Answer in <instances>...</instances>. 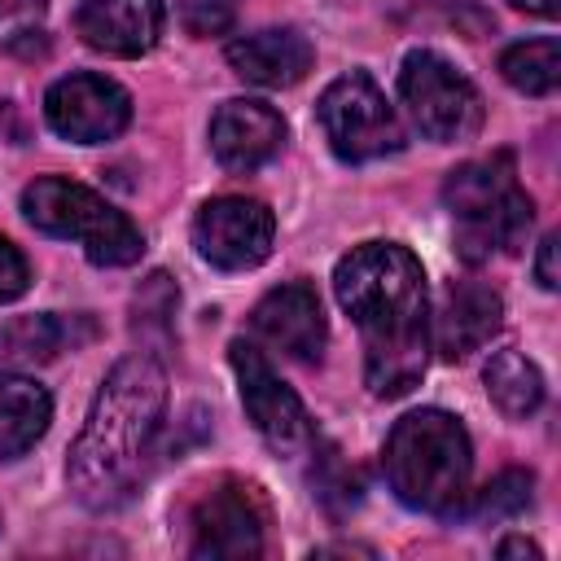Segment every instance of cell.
Instances as JSON below:
<instances>
[{
    "instance_id": "8fae6325",
    "label": "cell",
    "mask_w": 561,
    "mask_h": 561,
    "mask_svg": "<svg viewBox=\"0 0 561 561\" xmlns=\"http://www.w3.org/2000/svg\"><path fill=\"white\" fill-rule=\"evenodd\" d=\"M44 118L75 145H105L131 118V96L105 75H66L44 96Z\"/></svg>"
},
{
    "instance_id": "7402d4cb",
    "label": "cell",
    "mask_w": 561,
    "mask_h": 561,
    "mask_svg": "<svg viewBox=\"0 0 561 561\" xmlns=\"http://www.w3.org/2000/svg\"><path fill=\"white\" fill-rule=\"evenodd\" d=\"M530 486L535 478L526 469H504L500 478H491L478 495V513L482 517H517L530 504Z\"/></svg>"
},
{
    "instance_id": "8992f818",
    "label": "cell",
    "mask_w": 561,
    "mask_h": 561,
    "mask_svg": "<svg viewBox=\"0 0 561 561\" xmlns=\"http://www.w3.org/2000/svg\"><path fill=\"white\" fill-rule=\"evenodd\" d=\"M399 96L412 114V123L430 140H469L482 127V96L478 88L438 53L416 48L403 57L399 70Z\"/></svg>"
},
{
    "instance_id": "cb8c5ba5",
    "label": "cell",
    "mask_w": 561,
    "mask_h": 561,
    "mask_svg": "<svg viewBox=\"0 0 561 561\" xmlns=\"http://www.w3.org/2000/svg\"><path fill=\"white\" fill-rule=\"evenodd\" d=\"M26 285H31V267L22 250L9 237H0V302H13L18 294H26Z\"/></svg>"
},
{
    "instance_id": "484cf974",
    "label": "cell",
    "mask_w": 561,
    "mask_h": 561,
    "mask_svg": "<svg viewBox=\"0 0 561 561\" xmlns=\"http://www.w3.org/2000/svg\"><path fill=\"white\" fill-rule=\"evenodd\" d=\"M500 557H539V548L530 539H504L500 543Z\"/></svg>"
},
{
    "instance_id": "9c48e42d",
    "label": "cell",
    "mask_w": 561,
    "mask_h": 561,
    "mask_svg": "<svg viewBox=\"0 0 561 561\" xmlns=\"http://www.w3.org/2000/svg\"><path fill=\"white\" fill-rule=\"evenodd\" d=\"M228 359H232V373H237V386H241L245 416L267 438V447L272 451H285V456L302 451L311 443V421H307L298 394L272 373V364L263 359V351L237 337L228 346Z\"/></svg>"
},
{
    "instance_id": "52a82bcc",
    "label": "cell",
    "mask_w": 561,
    "mask_h": 561,
    "mask_svg": "<svg viewBox=\"0 0 561 561\" xmlns=\"http://www.w3.org/2000/svg\"><path fill=\"white\" fill-rule=\"evenodd\" d=\"M316 114L329 149L342 162H373L403 149V127L368 75H342L337 83H329Z\"/></svg>"
},
{
    "instance_id": "ba28073f",
    "label": "cell",
    "mask_w": 561,
    "mask_h": 561,
    "mask_svg": "<svg viewBox=\"0 0 561 561\" xmlns=\"http://www.w3.org/2000/svg\"><path fill=\"white\" fill-rule=\"evenodd\" d=\"M188 530H193L188 539L193 557H259L267 530V504L259 486L241 478H224L193 504Z\"/></svg>"
},
{
    "instance_id": "277c9868",
    "label": "cell",
    "mask_w": 561,
    "mask_h": 561,
    "mask_svg": "<svg viewBox=\"0 0 561 561\" xmlns=\"http://www.w3.org/2000/svg\"><path fill=\"white\" fill-rule=\"evenodd\" d=\"M443 202L460 224L456 245L469 263H482L491 250H504V254L522 250L535 219V202L522 193L508 153H491L456 167L443 184Z\"/></svg>"
},
{
    "instance_id": "7a4b0ae2",
    "label": "cell",
    "mask_w": 561,
    "mask_h": 561,
    "mask_svg": "<svg viewBox=\"0 0 561 561\" xmlns=\"http://www.w3.org/2000/svg\"><path fill=\"white\" fill-rule=\"evenodd\" d=\"M167 412V373L153 355H127L101 381L92 412L70 447L66 482L83 508L123 504L149 460Z\"/></svg>"
},
{
    "instance_id": "4fadbf2b",
    "label": "cell",
    "mask_w": 561,
    "mask_h": 561,
    "mask_svg": "<svg viewBox=\"0 0 561 561\" xmlns=\"http://www.w3.org/2000/svg\"><path fill=\"white\" fill-rule=\"evenodd\" d=\"M504 324V302L491 285L482 280H451L443 294V311L434 324V346L443 351V359H469L473 351H482Z\"/></svg>"
},
{
    "instance_id": "ffe728a7",
    "label": "cell",
    "mask_w": 561,
    "mask_h": 561,
    "mask_svg": "<svg viewBox=\"0 0 561 561\" xmlns=\"http://www.w3.org/2000/svg\"><path fill=\"white\" fill-rule=\"evenodd\" d=\"M500 75L526 96H548L561 83V44L557 39H522V44L504 48Z\"/></svg>"
},
{
    "instance_id": "5bb4252c",
    "label": "cell",
    "mask_w": 561,
    "mask_h": 561,
    "mask_svg": "<svg viewBox=\"0 0 561 561\" xmlns=\"http://www.w3.org/2000/svg\"><path fill=\"white\" fill-rule=\"evenodd\" d=\"M285 140V123L263 101H224L210 118V149L228 171L263 167Z\"/></svg>"
},
{
    "instance_id": "9a60e30c",
    "label": "cell",
    "mask_w": 561,
    "mask_h": 561,
    "mask_svg": "<svg viewBox=\"0 0 561 561\" xmlns=\"http://www.w3.org/2000/svg\"><path fill=\"white\" fill-rule=\"evenodd\" d=\"M254 329L259 337H267L276 351L294 359H320L324 351V311H320L316 289L302 280H289L263 294L254 307Z\"/></svg>"
},
{
    "instance_id": "7c38bea8",
    "label": "cell",
    "mask_w": 561,
    "mask_h": 561,
    "mask_svg": "<svg viewBox=\"0 0 561 561\" xmlns=\"http://www.w3.org/2000/svg\"><path fill=\"white\" fill-rule=\"evenodd\" d=\"M167 22L162 0H83L75 13V31L88 48L110 57H140L158 44Z\"/></svg>"
},
{
    "instance_id": "603a6c76",
    "label": "cell",
    "mask_w": 561,
    "mask_h": 561,
    "mask_svg": "<svg viewBox=\"0 0 561 561\" xmlns=\"http://www.w3.org/2000/svg\"><path fill=\"white\" fill-rule=\"evenodd\" d=\"M188 35H224L232 26V4L228 0H184L180 4Z\"/></svg>"
},
{
    "instance_id": "d6986e66",
    "label": "cell",
    "mask_w": 561,
    "mask_h": 561,
    "mask_svg": "<svg viewBox=\"0 0 561 561\" xmlns=\"http://www.w3.org/2000/svg\"><path fill=\"white\" fill-rule=\"evenodd\" d=\"M486 394L504 416H530L543 403V377L522 351H495L486 364Z\"/></svg>"
},
{
    "instance_id": "30bf717a",
    "label": "cell",
    "mask_w": 561,
    "mask_h": 561,
    "mask_svg": "<svg viewBox=\"0 0 561 561\" xmlns=\"http://www.w3.org/2000/svg\"><path fill=\"white\" fill-rule=\"evenodd\" d=\"M272 241H276V219L254 197H215L193 219V245L219 272L259 267L272 254Z\"/></svg>"
},
{
    "instance_id": "4316f807",
    "label": "cell",
    "mask_w": 561,
    "mask_h": 561,
    "mask_svg": "<svg viewBox=\"0 0 561 561\" xmlns=\"http://www.w3.org/2000/svg\"><path fill=\"white\" fill-rule=\"evenodd\" d=\"M508 4H517V9H526L535 18H557V0H508Z\"/></svg>"
},
{
    "instance_id": "5b68a950",
    "label": "cell",
    "mask_w": 561,
    "mask_h": 561,
    "mask_svg": "<svg viewBox=\"0 0 561 561\" xmlns=\"http://www.w3.org/2000/svg\"><path fill=\"white\" fill-rule=\"evenodd\" d=\"M22 210L39 232L79 241L83 254L101 267H127L145 250L140 228L123 210H114L101 193L66 175H39L35 184H26Z\"/></svg>"
},
{
    "instance_id": "2e32d148",
    "label": "cell",
    "mask_w": 561,
    "mask_h": 561,
    "mask_svg": "<svg viewBox=\"0 0 561 561\" xmlns=\"http://www.w3.org/2000/svg\"><path fill=\"white\" fill-rule=\"evenodd\" d=\"M311 39L294 26H272L254 31L228 44V66L259 88H289L311 70Z\"/></svg>"
},
{
    "instance_id": "e0dca14e",
    "label": "cell",
    "mask_w": 561,
    "mask_h": 561,
    "mask_svg": "<svg viewBox=\"0 0 561 561\" xmlns=\"http://www.w3.org/2000/svg\"><path fill=\"white\" fill-rule=\"evenodd\" d=\"M53 421V399L44 386L18 373H0V460L22 456L39 443Z\"/></svg>"
},
{
    "instance_id": "44dd1931",
    "label": "cell",
    "mask_w": 561,
    "mask_h": 561,
    "mask_svg": "<svg viewBox=\"0 0 561 561\" xmlns=\"http://www.w3.org/2000/svg\"><path fill=\"white\" fill-rule=\"evenodd\" d=\"M0 48L9 53L44 48V0H0Z\"/></svg>"
},
{
    "instance_id": "6da1fadb",
    "label": "cell",
    "mask_w": 561,
    "mask_h": 561,
    "mask_svg": "<svg viewBox=\"0 0 561 561\" xmlns=\"http://www.w3.org/2000/svg\"><path fill=\"white\" fill-rule=\"evenodd\" d=\"M333 294L364 337V377L377 399L408 394L430 359V302L425 272L412 250L394 241L355 245L337 272Z\"/></svg>"
},
{
    "instance_id": "ac0fdd59",
    "label": "cell",
    "mask_w": 561,
    "mask_h": 561,
    "mask_svg": "<svg viewBox=\"0 0 561 561\" xmlns=\"http://www.w3.org/2000/svg\"><path fill=\"white\" fill-rule=\"evenodd\" d=\"M92 337V329L75 333V320L66 316H22L13 324L0 329V355L4 359H26V364H44L53 355H61L66 346Z\"/></svg>"
},
{
    "instance_id": "3957f363",
    "label": "cell",
    "mask_w": 561,
    "mask_h": 561,
    "mask_svg": "<svg viewBox=\"0 0 561 561\" xmlns=\"http://www.w3.org/2000/svg\"><path fill=\"white\" fill-rule=\"evenodd\" d=\"M381 465H386L390 491L408 508L451 517V513H460V504L469 495V469H473L469 434L456 416H447L438 408H421V412H408L403 421H394Z\"/></svg>"
},
{
    "instance_id": "d4e9b609",
    "label": "cell",
    "mask_w": 561,
    "mask_h": 561,
    "mask_svg": "<svg viewBox=\"0 0 561 561\" xmlns=\"http://www.w3.org/2000/svg\"><path fill=\"white\" fill-rule=\"evenodd\" d=\"M535 276H539V285H543V289H557V285H561V276H557V232H548V237L539 241Z\"/></svg>"
}]
</instances>
